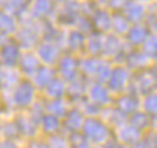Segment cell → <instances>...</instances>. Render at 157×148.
Listing matches in <instances>:
<instances>
[{"instance_id": "6da1fadb", "label": "cell", "mask_w": 157, "mask_h": 148, "mask_svg": "<svg viewBox=\"0 0 157 148\" xmlns=\"http://www.w3.org/2000/svg\"><path fill=\"white\" fill-rule=\"evenodd\" d=\"M82 135L85 136L87 141H91L94 144H102L109 138V129L100 120L88 118L84 121L82 126Z\"/></svg>"}, {"instance_id": "7a4b0ae2", "label": "cell", "mask_w": 157, "mask_h": 148, "mask_svg": "<svg viewBox=\"0 0 157 148\" xmlns=\"http://www.w3.org/2000/svg\"><path fill=\"white\" fill-rule=\"evenodd\" d=\"M127 81H129L127 69L118 66V67H115L112 70V75H111V78L108 81V87L111 91H121V90H124V87L127 85Z\"/></svg>"}, {"instance_id": "3957f363", "label": "cell", "mask_w": 157, "mask_h": 148, "mask_svg": "<svg viewBox=\"0 0 157 148\" xmlns=\"http://www.w3.org/2000/svg\"><path fill=\"white\" fill-rule=\"evenodd\" d=\"M35 97V88L30 82H21L15 90V103L20 106H29L32 103V100Z\"/></svg>"}, {"instance_id": "277c9868", "label": "cell", "mask_w": 157, "mask_h": 148, "mask_svg": "<svg viewBox=\"0 0 157 148\" xmlns=\"http://www.w3.org/2000/svg\"><path fill=\"white\" fill-rule=\"evenodd\" d=\"M76 69H78V63L72 55H64L59 62V70H60L61 76L67 81L72 82L73 79H76Z\"/></svg>"}, {"instance_id": "5b68a950", "label": "cell", "mask_w": 157, "mask_h": 148, "mask_svg": "<svg viewBox=\"0 0 157 148\" xmlns=\"http://www.w3.org/2000/svg\"><path fill=\"white\" fill-rule=\"evenodd\" d=\"M124 17L132 23H139L145 17L144 5L136 2H124Z\"/></svg>"}, {"instance_id": "8992f818", "label": "cell", "mask_w": 157, "mask_h": 148, "mask_svg": "<svg viewBox=\"0 0 157 148\" xmlns=\"http://www.w3.org/2000/svg\"><path fill=\"white\" fill-rule=\"evenodd\" d=\"M37 54H39V59L42 62L48 63V64H52V63H56L59 60V48L54 44L44 42L37 49Z\"/></svg>"}, {"instance_id": "52a82bcc", "label": "cell", "mask_w": 157, "mask_h": 148, "mask_svg": "<svg viewBox=\"0 0 157 148\" xmlns=\"http://www.w3.org/2000/svg\"><path fill=\"white\" fill-rule=\"evenodd\" d=\"M118 135H120V139L124 144H135L136 145L141 141V132L130 124L121 126L120 130H118Z\"/></svg>"}, {"instance_id": "ba28073f", "label": "cell", "mask_w": 157, "mask_h": 148, "mask_svg": "<svg viewBox=\"0 0 157 148\" xmlns=\"http://www.w3.org/2000/svg\"><path fill=\"white\" fill-rule=\"evenodd\" d=\"M91 15H93V25L96 27L97 30L105 32V30L112 28V17L106 11H103V9L94 11Z\"/></svg>"}, {"instance_id": "9c48e42d", "label": "cell", "mask_w": 157, "mask_h": 148, "mask_svg": "<svg viewBox=\"0 0 157 148\" xmlns=\"http://www.w3.org/2000/svg\"><path fill=\"white\" fill-rule=\"evenodd\" d=\"M138 105H139V102H138V99L136 96H133V94H127V96H123L117 100V109L121 111L123 114H135L136 109H138Z\"/></svg>"}, {"instance_id": "30bf717a", "label": "cell", "mask_w": 157, "mask_h": 148, "mask_svg": "<svg viewBox=\"0 0 157 148\" xmlns=\"http://www.w3.org/2000/svg\"><path fill=\"white\" fill-rule=\"evenodd\" d=\"M148 35V30L142 27V25H133L130 27L129 33H127V40L130 45H144V42L147 40Z\"/></svg>"}, {"instance_id": "8fae6325", "label": "cell", "mask_w": 157, "mask_h": 148, "mask_svg": "<svg viewBox=\"0 0 157 148\" xmlns=\"http://www.w3.org/2000/svg\"><path fill=\"white\" fill-rule=\"evenodd\" d=\"M90 99L96 105H105V103H108L109 99H111L109 90L105 88L103 85H100V84H94L90 88Z\"/></svg>"}, {"instance_id": "7c38bea8", "label": "cell", "mask_w": 157, "mask_h": 148, "mask_svg": "<svg viewBox=\"0 0 157 148\" xmlns=\"http://www.w3.org/2000/svg\"><path fill=\"white\" fill-rule=\"evenodd\" d=\"M136 88L142 94H150L151 90H156L154 88V81H153V76L150 74V70H145V72L138 75V78H136Z\"/></svg>"}, {"instance_id": "4fadbf2b", "label": "cell", "mask_w": 157, "mask_h": 148, "mask_svg": "<svg viewBox=\"0 0 157 148\" xmlns=\"http://www.w3.org/2000/svg\"><path fill=\"white\" fill-rule=\"evenodd\" d=\"M54 79H56L54 78V70L51 67H48V66H42L35 75V84L37 87H40V88L48 87Z\"/></svg>"}, {"instance_id": "5bb4252c", "label": "cell", "mask_w": 157, "mask_h": 148, "mask_svg": "<svg viewBox=\"0 0 157 148\" xmlns=\"http://www.w3.org/2000/svg\"><path fill=\"white\" fill-rule=\"evenodd\" d=\"M0 57H2V62H3L5 66H15L17 62H18V57H20L17 45H6V47H3Z\"/></svg>"}, {"instance_id": "9a60e30c", "label": "cell", "mask_w": 157, "mask_h": 148, "mask_svg": "<svg viewBox=\"0 0 157 148\" xmlns=\"http://www.w3.org/2000/svg\"><path fill=\"white\" fill-rule=\"evenodd\" d=\"M20 67H21V70L25 75H33V74L36 75V72L40 69L39 67V60L33 54H25L24 57L21 59V62H20Z\"/></svg>"}, {"instance_id": "2e32d148", "label": "cell", "mask_w": 157, "mask_h": 148, "mask_svg": "<svg viewBox=\"0 0 157 148\" xmlns=\"http://www.w3.org/2000/svg\"><path fill=\"white\" fill-rule=\"evenodd\" d=\"M121 49V42L115 35H108L103 37V52L106 55H117Z\"/></svg>"}, {"instance_id": "e0dca14e", "label": "cell", "mask_w": 157, "mask_h": 148, "mask_svg": "<svg viewBox=\"0 0 157 148\" xmlns=\"http://www.w3.org/2000/svg\"><path fill=\"white\" fill-rule=\"evenodd\" d=\"M126 62L129 64V67H132V69H144L145 66H147V62H148V59L145 57L144 52H139V51H130L129 54H127V57H126Z\"/></svg>"}, {"instance_id": "ac0fdd59", "label": "cell", "mask_w": 157, "mask_h": 148, "mask_svg": "<svg viewBox=\"0 0 157 148\" xmlns=\"http://www.w3.org/2000/svg\"><path fill=\"white\" fill-rule=\"evenodd\" d=\"M64 124L67 129L71 130H78V129H82L84 126V118H82V114L76 109L67 112L66 114V120H64Z\"/></svg>"}, {"instance_id": "d6986e66", "label": "cell", "mask_w": 157, "mask_h": 148, "mask_svg": "<svg viewBox=\"0 0 157 148\" xmlns=\"http://www.w3.org/2000/svg\"><path fill=\"white\" fill-rule=\"evenodd\" d=\"M150 124H151V120H150V115L147 112L136 111L135 114L130 115V126H133L135 129H138L139 132L142 129H145V127H148Z\"/></svg>"}, {"instance_id": "ffe728a7", "label": "cell", "mask_w": 157, "mask_h": 148, "mask_svg": "<svg viewBox=\"0 0 157 148\" xmlns=\"http://www.w3.org/2000/svg\"><path fill=\"white\" fill-rule=\"evenodd\" d=\"M112 28L118 35L129 33V30H130V21L123 13H115V15H112Z\"/></svg>"}, {"instance_id": "44dd1931", "label": "cell", "mask_w": 157, "mask_h": 148, "mask_svg": "<svg viewBox=\"0 0 157 148\" xmlns=\"http://www.w3.org/2000/svg\"><path fill=\"white\" fill-rule=\"evenodd\" d=\"M64 91H66V87H64V82L59 79V78H56L48 87H47V93H48L49 97L52 99H60L63 94H64Z\"/></svg>"}, {"instance_id": "7402d4cb", "label": "cell", "mask_w": 157, "mask_h": 148, "mask_svg": "<svg viewBox=\"0 0 157 148\" xmlns=\"http://www.w3.org/2000/svg\"><path fill=\"white\" fill-rule=\"evenodd\" d=\"M142 48H144L142 52L145 54L147 59H157V36L150 35L144 42Z\"/></svg>"}, {"instance_id": "603a6c76", "label": "cell", "mask_w": 157, "mask_h": 148, "mask_svg": "<svg viewBox=\"0 0 157 148\" xmlns=\"http://www.w3.org/2000/svg\"><path fill=\"white\" fill-rule=\"evenodd\" d=\"M36 39H37V32H35L33 28H24V30L20 32V42L25 48H32L36 44Z\"/></svg>"}, {"instance_id": "cb8c5ba5", "label": "cell", "mask_w": 157, "mask_h": 148, "mask_svg": "<svg viewBox=\"0 0 157 148\" xmlns=\"http://www.w3.org/2000/svg\"><path fill=\"white\" fill-rule=\"evenodd\" d=\"M67 93L72 99H79L85 93V82L82 78H76L71 82V85L67 88Z\"/></svg>"}, {"instance_id": "d4e9b609", "label": "cell", "mask_w": 157, "mask_h": 148, "mask_svg": "<svg viewBox=\"0 0 157 148\" xmlns=\"http://www.w3.org/2000/svg\"><path fill=\"white\" fill-rule=\"evenodd\" d=\"M42 127L48 133H56L60 129V120H59V117L51 115V114L44 115V118H42Z\"/></svg>"}, {"instance_id": "484cf974", "label": "cell", "mask_w": 157, "mask_h": 148, "mask_svg": "<svg viewBox=\"0 0 157 148\" xmlns=\"http://www.w3.org/2000/svg\"><path fill=\"white\" fill-rule=\"evenodd\" d=\"M84 44H85V37L79 30H72L69 33V36H67V45H69L71 49L76 51V49L82 48Z\"/></svg>"}, {"instance_id": "4316f807", "label": "cell", "mask_w": 157, "mask_h": 148, "mask_svg": "<svg viewBox=\"0 0 157 148\" xmlns=\"http://www.w3.org/2000/svg\"><path fill=\"white\" fill-rule=\"evenodd\" d=\"M87 45H88V51L91 54H94V55L100 54L103 51V37L100 36V35H97V33H93L91 36L88 37Z\"/></svg>"}, {"instance_id": "83f0119b", "label": "cell", "mask_w": 157, "mask_h": 148, "mask_svg": "<svg viewBox=\"0 0 157 148\" xmlns=\"http://www.w3.org/2000/svg\"><path fill=\"white\" fill-rule=\"evenodd\" d=\"M47 109L51 115H56V117H61V115H66V106H64V102L60 99H52L47 105Z\"/></svg>"}, {"instance_id": "f1b7e54d", "label": "cell", "mask_w": 157, "mask_h": 148, "mask_svg": "<svg viewBox=\"0 0 157 148\" xmlns=\"http://www.w3.org/2000/svg\"><path fill=\"white\" fill-rule=\"evenodd\" d=\"M15 28H17V24H15L13 17L5 12H0V30L5 33H12L15 32Z\"/></svg>"}, {"instance_id": "f546056e", "label": "cell", "mask_w": 157, "mask_h": 148, "mask_svg": "<svg viewBox=\"0 0 157 148\" xmlns=\"http://www.w3.org/2000/svg\"><path fill=\"white\" fill-rule=\"evenodd\" d=\"M99 64H100L99 60L93 59V57H90V59L82 60L81 64H79V67H81V70H82L85 75H96L97 69H99Z\"/></svg>"}, {"instance_id": "4dcf8cb0", "label": "cell", "mask_w": 157, "mask_h": 148, "mask_svg": "<svg viewBox=\"0 0 157 148\" xmlns=\"http://www.w3.org/2000/svg\"><path fill=\"white\" fill-rule=\"evenodd\" d=\"M63 32L59 30V28H54V27H51V25H47V28H45V40L48 42V44H59L61 39H63Z\"/></svg>"}, {"instance_id": "1f68e13d", "label": "cell", "mask_w": 157, "mask_h": 148, "mask_svg": "<svg viewBox=\"0 0 157 148\" xmlns=\"http://www.w3.org/2000/svg\"><path fill=\"white\" fill-rule=\"evenodd\" d=\"M51 8H52V5H51V2H47V0H42V2H36L35 5H33V17L35 18H40V17H45L47 13L51 11Z\"/></svg>"}, {"instance_id": "d6a6232c", "label": "cell", "mask_w": 157, "mask_h": 148, "mask_svg": "<svg viewBox=\"0 0 157 148\" xmlns=\"http://www.w3.org/2000/svg\"><path fill=\"white\" fill-rule=\"evenodd\" d=\"M144 109L145 112L150 115H157V93H150L145 96V100H144Z\"/></svg>"}, {"instance_id": "836d02e7", "label": "cell", "mask_w": 157, "mask_h": 148, "mask_svg": "<svg viewBox=\"0 0 157 148\" xmlns=\"http://www.w3.org/2000/svg\"><path fill=\"white\" fill-rule=\"evenodd\" d=\"M112 67H111V64L109 63H105V62H100L99 64V69H97V78H99V81H106L108 82L109 78H111V75H112Z\"/></svg>"}, {"instance_id": "e575fe53", "label": "cell", "mask_w": 157, "mask_h": 148, "mask_svg": "<svg viewBox=\"0 0 157 148\" xmlns=\"http://www.w3.org/2000/svg\"><path fill=\"white\" fill-rule=\"evenodd\" d=\"M108 121L115 126H124V121H126V114H123L118 109H114V111H108Z\"/></svg>"}, {"instance_id": "d590c367", "label": "cell", "mask_w": 157, "mask_h": 148, "mask_svg": "<svg viewBox=\"0 0 157 148\" xmlns=\"http://www.w3.org/2000/svg\"><path fill=\"white\" fill-rule=\"evenodd\" d=\"M17 126H18V129H20L21 132H24V133H29V135H33V133L36 132V126L32 123V121H29L27 118H24V117L18 118V121H17Z\"/></svg>"}, {"instance_id": "8d00e7d4", "label": "cell", "mask_w": 157, "mask_h": 148, "mask_svg": "<svg viewBox=\"0 0 157 148\" xmlns=\"http://www.w3.org/2000/svg\"><path fill=\"white\" fill-rule=\"evenodd\" d=\"M76 27H78V30L82 33V32H90L91 30V23H90V20L87 18V17H79L78 18V21H76Z\"/></svg>"}, {"instance_id": "74e56055", "label": "cell", "mask_w": 157, "mask_h": 148, "mask_svg": "<svg viewBox=\"0 0 157 148\" xmlns=\"http://www.w3.org/2000/svg\"><path fill=\"white\" fill-rule=\"evenodd\" d=\"M49 147L51 148H69V144L64 138L60 136H52L51 138V142H49Z\"/></svg>"}, {"instance_id": "f35d334b", "label": "cell", "mask_w": 157, "mask_h": 148, "mask_svg": "<svg viewBox=\"0 0 157 148\" xmlns=\"http://www.w3.org/2000/svg\"><path fill=\"white\" fill-rule=\"evenodd\" d=\"M25 8H27V5H25L24 2H12V3H8V9H11V11H12L13 13H17V15L24 12Z\"/></svg>"}, {"instance_id": "ab89813d", "label": "cell", "mask_w": 157, "mask_h": 148, "mask_svg": "<svg viewBox=\"0 0 157 148\" xmlns=\"http://www.w3.org/2000/svg\"><path fill=\"white\" fill-rule=\"evenodd\" d=\"M84 111L87 112V114H90V115H96V114H99V105L93 103L91 100H90V102H85Z\"/></svg>"}, {"instance_id": "60d3db41", "label": "cell", "mask_w": 157, "mask_h": 148, "mask_svg": "<svg viewBox=\"0 0 157 148\" xmlns=\"http://www.w3.org/2000/svg\"><path fill=\"white\" fill-rule=\"evenodd\" d=\"M3 132H5V135L8 138H13L18 133V126L17 124H8V126L3 127Z\"/></svg>"}, {"instance_id": "b9f144b4", "label": "cell", "mask_w": 157, "mask_h": 148, "mask_svg": "<svg viewBox=\"0 0 157 148\" xmlns=\"http://www.w3.org/2000/svg\"><path fill=\"white\" fill-rule=\"evenodd\" d=\"M147 27L151 30H157V13H148L147 15Z\"/></svg>"}, {"instance_id": "7bdbcfd3", "label": "cell", "mask_w": 157, "mask_h": 148, "mask_svg": "<svg viewBox=\"0 0 157 148\" xmlns=\"http://www.w3.org/2000/svg\"><path fill=\"white\" fill-rule=\"evenodd\" d=\"M150 70V74L153 76V81H154V88L157 90V66H153L151 69H148Z\"/></svg>"}, {"instance_id": "ee69618b", "label": "cell", "mask_w": 157, "mask_h": 148, "mask_svg": "<svg viewBox=\"0 0 157 148\" xmlns=\"http://www.w3.org/2000/svg\"><path fill=\"white\" fill-rule=\"evenodd\" d=\"M29 148H51L49 145H47V144H44V142H30V145H29Z\"/></svg>"}, {"instance_id": "f6af8a7d", "label": "cell", "mask_w": 157, "mask_h": 148, "mask_svg": "<svg viewBox=\"0 0 157 148\" xmlns=\"http://www.w3.org/2000/svg\"><path fill=\"white\" fill-rule=\"evenodd\" d=\"M103 148H121V145L117 141H108V142L103 145Z\"/></svg>"}, {"instance_id": "bcb514c9", "label": "cell", "mask_w": 157, "mask_h": 148, "mask_svg": "<svg viewBox=\"0 0 157 148\" xmlns=\"http://www.w3.org/2000/svg\"><path fill=\"white\" fill-rule=\"evenodd\" d=\"M2 148H17V147H15V144H13V142L6 141V142H3V144H2Z\"/></svg>"}, {"instance_id": "7dc6e473", "label": "cell", "mask_w": 157, "mask_h": 148, "mask_svg": "<svg viewBox=\"0 0 157 148\" xmlns=\"http://www.w3.org/2000/svg\"><path fill=\"white\" fill-rule=\"evenodd\" d=\"M75 148H93L88 145V142H85V144H82V145H79V147H75Z\"/></svg>"}, {"instance_id": "c3c4849f", "label": "cell", "mask_w": 157, "mask_h": 148, "mask_svg": "<svg viewBox=\"0 0 157 148\" xmlns=\"http://www.w3.org/2000/svg\"><path fill=\"white\" fill-rule=\"evenodd\" d=\"M2 78H3V74H2V70H0V81H2Z\"/></svg>"}, {"instance_id": "681fc988", "label": "cell", "mask_w": 157, "mask_h": 148, "mask_svg": "<svg viewBox=\"0 0 157 148\" xmlns=\"http://www.w3.org/2000/svg\"><path fill=\"white\" fill-rule=\"evenodd\" d=\"M0 45H2V37H0Z\"/></svg>"}, {"instance_id": "f907efd6", "label": "cell", "mask_w": 157, "mask_h": 148, "mask_svg": "<svg viewBox=\"0 0 157 148\" xmlns=\"http://www.w3.org/2000/svg\"><path fill=\"white\" fill-rule=\"evenodd\" d=\"M156 126H157V118H156Z\"/></svg>"}]
</instances>
